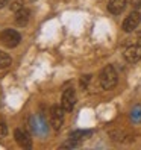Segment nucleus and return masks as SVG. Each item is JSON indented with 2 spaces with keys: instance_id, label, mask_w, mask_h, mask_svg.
I'll return each instance as SVG.
<instances>
[{
  "instance_id": "nucleus-9",
  "label": "nucleus",
  "mask_w": 141,
  "mask_h": 150,
  "mask_svg": "<svg viewBox=\"0 0 141 150\" xmlns=\"http://www.w3.org/2000/svg\"><path fill=\"white\" fill-rule=\"evenodd\" d=\"M29 18H30V12L26 8H21V9L15 12V23L18 26H26L29 23Z\"/></svg>"
},
{
  "instance_id": "nucleus-13",
  "label": "nucleus",
  "mask_w": 141,
  "mask_h": 150,
  "mask_svg": "<svg viewBox=\"0 0 141 150\" xmlns=\"http://www.w3.org/2000/svg\"><path fill=\"white\" fill-rule=\"evenodd\" d=\"M23 8V2L21 0H12L11 2V11H18V9H21Z\"/></svg>"
},
{
  "instance_id": "nucleus-12",
  "label": "nucleus",
  "mask_w": 141,
  "mask_h": 150,
  "mask_svg": "<svg viewBox=\"0 0 141 150\" xmlns=\"http://www.w3.org/2000/svg\"><path fill=\"white\" fill-rule=\"evenodd\" d=\"M77 146H81V141H79V139H74V138H72V137H70V139L68 141H65V143L64 144H61V147H62V149H74V147H77Z\"/></svg>"
},
{
  "instance_id": "nucleus-8",
  "label": "nucleus",
  "mask_w": 141,
  "mask_h": 150,
  "mask_svg": "<svg viewBox=\"0 0 141 150\" xmlns=\"http://www.w3.org/2000/svg\"><path fill=\"white\" fill-rule=\"evenodd\" d=\"M128 2L126 0H109L108 2V11L114 15H118L125 11Z\"/></svg>"
},
{
  "instance_id": "nucleus-10",
  "label": "nucleus",
  "mask_w": 141,
  "mask_h": 150,
  "mask_svg": "<svg viewBox=\"0 0 141 150\" xmlns=\"http://www.w3.org/2000/svg\"><path fill=\"white\" fill-rule=\"evenodd\" d=\"M91 135V130H76V132H72V138L74 139H79V141H82V139H86L88 137Z\"/></svg>"
},
{
  "instance_id": "nucleus-7",
  "label": "nucleus",
  "mask_w": 141,
  "mask_h": 150,
  "mask_svg": "<svg viewBox=\"0 0 141 150\" xmlns=\"http://www.w3.org/2000/svg\"><path fill=\"white\" fill-rule=\"evenodd\" d=\"M15 141H17V144H18L20 147L23 149H29L32 146V139H30V135L28 134L26 130H21V129H17L15 130Z\"/></svg>"
},
{
  "instance_id": "nucleus-16",
  "label": "nucleus",
  "mask_w": 141,
  "mask_h": 150,
  "mask_svg": "<svg viewBox=\"0 0 141 150\" xmlns=\"http://www.w3.org/2000/svg\"><path fill=\"white\" fill-rule=\"evenodd\" d=\"M91 81V76L90 74H86V76H82V79H81V83H82V86H85L88 82Z\"/></svg>"
},
{
  "instance_id": "nucleus-11",
  "label": "nucleus",
  "mask_w": 141,
  "mask_h": 150,
  "mask_svg": "<svg viewBox=\"0 0 141 150\" xmlns=\"http://www.w3.org/2000/svg\"><path fill=\"white\" fill-rule=\"evenodd\" d=\"M11 65V56L0 50V68H6Z\"/></svg>"
},
{
  "instance_id": "nucleus-14",
  "label": "nucleus",
  "mask_w": 141,
  "mask_h": 150,
  "mask_svg": "<svg viewBox=\"0 0 141 150\" xmlns=\"http://www.w3.org/2000/svg\"><path fill=\"white\" fill-rule=\"evenodd\" d=\"M8 135V126L3 120H0V138H5Z\"/></svg>"
},
{
  "instance_id": "nucleus-17",
  "label": "nucleus",
  "mask_w": 141,
  "mask_h": 150,
  "mask_svg": "<svg viewBox=\"0 0 141 150\" xmlns=\"http://www.w3.org/2000/svg\"><path fill=\"white\" fill-rule=\"evenodd\" d=\"M129 2L132 3V6H134L135 9H138V8L141 6V0H129Z\"/></svg>"
},
{
  "instance_id": "nucleus-15",
  "label": "nucleus",
  "mask_w": 141,
  "mask_h": 150,
  "mask_svg": "<svg viewBox=\"0 0 141 150\" xmlns=\"http://www.w3.org/2000/svg\"><path fill=\"white\" fill-rule=\"evenodd\" d=\"M132 118H134L135 121L141 120V106H137L134 111H132Z\"/></svg>"
},
{
  "instance_id": "nucleus-6",
  "label": "nucleus",
  "mask_w": 141,
  "mask_h": 150,
  "mask_svg": "<svg viewBox=\"0 0 141 150\" xmlns=\"http://www.w3.org/2000/svg\"><path fill=\"white\" fill-rule=\"evenodd\" d=\"M76 105V93L73 88H67V90L62 93V99H61V106H62L67 112L73 111Z\"/></svg>"
},
{
  "instance_id": "nucleus-1",
  "label": "nucleus",
  "mask_w": 141,
  "mask_h": 150,
  "mask_svg": "<svg viewBox=\"0 0 141 150\" xmlns=\"http://www.w3.org/2000/svg\"><path fill=\"white\" fill-rule=\"evenodd\" d=\"M117 81H118V77H117L115 68L112 65L103 67V70L100 71V76H99V82H100L103 90H112L117 85Z\"/></svg>"
},
{
  "instance_id": "nucleus-4",
  "label": "nucleus",
  "mask_w": 141,
  "mask_h": 150,
  "mask_svg": "<svg viewBox=\"0 0 141 150\" xmlns=\"http://www.w3.org/2000/svg\"><path fill=\"white\" fill-rule=\"evenodd\" d=\"M64 111L65 109L62 106H58V105L52 106V109H50V125H52V127H53L55 130H59L61 127H62Z\"/></svg>"
},
{
  "instance_id": "nucleus-2",
  "label": "nucleus",
  "mask_w": 141,
  "mask_h": 150,
  "mask_svg": "<svg viewBox=\"0 0 141 150\" xmlns=\"http://www.w3.org/2000/svg\"><path fill=\"white\" fill-rule=\"evenodd\" d=\"M125 59L130 64H135L141 59V32L137 33V38L129 42V46L125 50Z\"/></svg>"
},
{
  "instance_id": "nucleus-5",
  "label": "nucleus",
  "mask_w": 141,
  "mask_h": 150,
  "mask_svg": "<svg viewBox=\"0 0 141 150\" xmlns=\"http://www.w3.org/2000/svg\"><path fill=\"white\" fill-rule=\"evenodd\" d=\"M140 21H141V15L138 14V11L135 9L134 12H130L126 18H125V21H123V24H121V28H123V30L125 32H134L137 28H138V24H140Z\"/></svg>"
},
{
  "instance_id": "nucleus-3",
  "label": "nucleus",
  "mask_w": 141,
  "mask_h": 150,
  "mask_svg": "<svg viewBox=\"0 0 141 150\" xmlns=\"http://www.w3.org/2000/svg\"><path fill=\"white\" fill-rule=\"evenodd\" d=\"M20 41H21L20 33L17 30H14V29H5L2 33H0V42L8 49L17 47L20 44Z\"/></svg>"
},
{
  "instance_id": "nucleus-18",
  "label": "nucleus",
  "mask_w": 141,
  "mask_h": 150,
  "mask_svg": "<svg viewBox=\"0 0 141 150\" xmlns=\"http://www.w3.org/2000/svg\"><path fill=\"white\" fill-rule=\"evenodd\" d=\"M6 2H8V0H0V9H2V8L6 5Z\"/></svg>"
}]
</instances>
